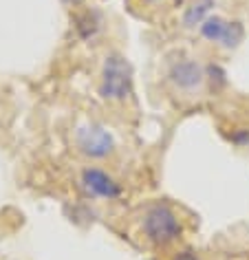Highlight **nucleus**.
<instances>
[{
    "label": "nucleus",
    "mask_w": 249,
    "mask_h": 260,
    "mask_svg": "<svg viewBox=\"0 0 249 260\" xmlns=\"http://www.w3.org/2000/svg\"><path fill=\"white\" fill-rule=\"evenodd\" d=\"M141 234L150 245L154 247H170L179 243L183 236V223L176 210L166 201H154L146 205L139 220Z\"/></svg>",
    "instance_id": "nucleus-1"
},
{
    "label": "nucleus",
    "mask_w": 249,
    "mask_h": 260,
    "mask_svg": "<svg viewBox=\"0 0 249 260\" xmlns=\"http://www.w3.org/2000/svg\"><path fill=\"white\" fill-rule=\"evenodd\" d=\"M133 84H135V73H133V64L128 62V57L117 53V51L106 53V57L102 62V71H100L97 95L104 102L121 104L133 95Z\"/></svg>",
    "instance_id": "nucleus-2"
},
{
    "label": "nucleus",
    "mask_w": 249,
    "mask_h": 260,
    "mask_svg": "<svg viewBox=\"0 0 249 260\" xmlns=\"http://www.w3.org/2000/svg\"><path fill=\"white\" fill-rule=\"evenodd\" d=\"M75 148H77V152L84 154L86 159L102 161V159H108L110 154L115 152L117 141H115V135L110 133L104 123L88 121V123L77 126V130H75Z\"/></svg>",
    "instance_id": "nucleus-3"
},
{
    "label": "nucleus",
    "mask_w": 249,
    "mask_h": 260,
    "mask_svg": "<svg viewBox=\"0 0 249 260\" xmlns=\"http://www.w3.org/2000/svg\"><path fill=\"white\" fill-rule=\"evenodd\" d=\"M199 34L203 40L216 44L223 51H234L240 47L242 38H245V27L238 20H227L223 16H209L201 24Z\"/></svg>",
    "instance_id": "nucleus-4"
},
{
    "label": "nucleus",
    "mask_w": 249,
    "mask_h": 260,
    "mask_svg": "<svg viewBox=\"0 0 249 260\" xmlns=\"http://www.w3.org/2000/svg\"><path fill=\"white\" fill-rule=\"evenodd\" d=\"M80 185L86 197L97 201H117L121 197V183L104 168L86 166L80 172Z\"/></svg>",
    "instance_id": "nucleus-5"
},
{
    "label": "nucleus",
    "mask_w": 249,
    "mask_h": 260,
    "mask_svg": "<svg viewBox=\"0 0 249 260\" xmlns=\"http://www.w3.org/2000/svg\"><path fill=\"white\" fill-rule=\"evenodd\" d=\"M205 80H207V69L194 57H181V60L170 64L168 69V82L176 90H183V93L199 90L205 84Z\"/></svg>",
    "instance_id": "nucleus-6"
},
{
    "label": "nucleus",
    "mask_w": 249,
    "mask_h": 260,
    "mask_svg": "<svg viewBox=\"0 0 249 260\" xmlns=\"http://www.w3.org/2000/svg\"><path fill=\"white\" fill-rule=\"evenodd\" d=\"M216 0H188L185 9L181 14V27L188 31H199L201 24L212 16Z\"/></svg>",
    "instance_id": "nucleus-7"
},
{
    "label": "nucleus",
    "mask_w": 249,
    "mask_h": 260,
    "mask_svg": "<svg viewBox=\"0 0 249 260\" xmlns=\"http://www.w3.org/2000/svg\"><path fill=\"white\" fill-rule=\"evenodd\" d=\"M102 27H104V18L95 9H86L75 16V31L82 40H93L102 31Z\"/></svg>",
    "instance_id": "nucleus-8"
},
{
    "label": "nucleus",
    "mask_w": 249,
    "mask_h": 260,
    "mask_svg": "<svg viewBox=\"0 0 249 260\" xmlns=\"http://www.w3.org/2000/svg\"><path fill=\"white\" fill-rule=\"evenodd\" d=\"M172 260H201V256L194 249H181Z\"/></svg>",
    "instance_id": "nucleus-9"
},
{
    "label": "nucleus",
    "mask_w": 249,
    "mask_h": 260,
    "mask_svg": "<svg viewBox=\"0 0 249 260\" xmlns=\"http://www.w3.org/2000/svg\"><path fill=\"white\" fill-rule=\"evenodd\" d=\"M234 141H236V144H240V146H247L249 144V133H247V130H240V133H236L234 135Z\"/></svg>",
    "instance_id": "nucleus-10"
},
{
    "label": "nucleus",
    "mask_w": 249,
    "mask_h": 260,
    "mask_svg": "<svg viewBox=\"0 0 249 260\" xmlns=\"http://www.w3.org/2000/svg\"><path fill=\"white\" fill-rule=\"evenodd\" d=\"M64 3H67V5H80L82 0H64Z\"/></svg>",
    "instance_id": "nucleus-11"
},
{
    "label": "nucleus",
    "mask_w": 249,
    "mask_h": 260,
    "mask_svg": "<svg viewBox=\"0 0 249 260\" xmlns=\"http://www.w3.org/2000/svg\"><path fill=\"white\" fill-rule=\"evenodd\" d=\"M172 3H174V5H183V3H185V0H172Z\"/></svg>",
    "instance_id": "nucleus-12"
},
{
    "label": "nucleus",
    "mask_w": 249,
    "mask_h": 260,
    "mask_svg": "<svg viewBox=\"0 0 249 260\" xmlns=\"http://www.w3.org/2000/svg\"><path fill=\"white\" fill-rule=\"evenodd\" d=\"M148 3H157V0H148Z\"/></svg>",
    "instance_id": "nucleus-13"
},
{
    "label": "nucleus",
    "mask_w": 249,
    "mask_h": 260,
    "mask_svg": "<svg viewBox=\"0 0 249 260\" xmlns=\"http://www.w3.org/2000/svg\"><path fill=\"white\" fill-rule=\"evenodd\" d=\"M148 260H154V258H148Z\"/></svg>",
    "instance_id": "nucleus-14"
}]
</instances>
